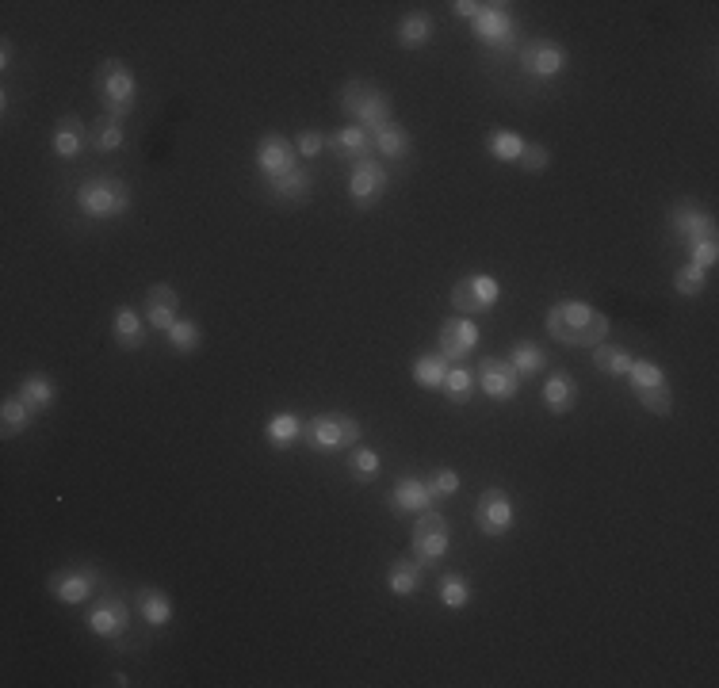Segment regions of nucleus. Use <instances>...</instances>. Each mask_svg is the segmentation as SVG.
I'll return each instance as SVG.
<instances>
[{"label": "nucleus", "mask_w": 719, "mask_h": 688, "mask_svg": "<svg viewBox=\"0 0 719 688\" xmlns=\"http://www.w3.org/2000/svg\"><path fill=\"white\" fill-rule=\"evenodd\" d=\"M609 314H601L597 306L578 299H563L547 310V333L567 348H593L609 337Z\"/></svg>", "instance_id": "f257e3e1"}, {"label": "nucleus", "mask_w": 719, "mask_h": 688, "mask_svg": "<svg viewBox=\"0 0 719 688\" xmlns=\"http://www.w3.org/2000/svg\"><path fill=\"white\" fill-rule=\"evenodd\" d=\"M73 203L92 222H108V218H123L131 211V188L119 176H88L85 184H77Z\"/></svg>", "instance_id": "f03ea898"}, {"label": "nucleus", "mask_w": 719, "mask_h": 688, "mask_svg": "<svg viewBox=\"0 0 719 688\" xmlns=\"http://www.w3.org/2000/svg\"><path fill=\"white\" fill-rule=\"evenodd\" d=\"M341 111L352 119V127L379 130L391 123L394 100H391V92H383V88L371 85V81H349V85L341 88Z\"/></svg>", "instance_id": "7ed1b4c3"}, {"label": "nucleus", "mask_w": 719, "mask_h": 688, "mask_svg": "<svg viewBox=\"0 0 719 688\" xmlns=\"http://www.w3.org/2000/svg\"><path fill=\"white\" fill-rule=\"evenodd\" d=\"M360 436H364V425L349 413H318V417L303 421V444L318 455L356 448Z\"/></svg>", "instance_id": "20e7f679"}, {"label": "nucleus", "mask_w": 719, "mask_h": 688, "mask_svg": "<svg viewBox=\"0 0 719 688\" xmlns=\"http://www.w3.org/2000/svg\"><path fill=\"white\" fill-rule=\"evenodd\" d=\"M96 96L104 104V115H115V119H127L134 111V100H138V81H134V69L119 58H104L100 69H96Z\"/></svg>", "instance_id": "39448f33"}, {"label": "nucleus", "mask_w": 719, "mask_h": 688, "mask_svg": "<svg viewBox=\"0 0 719 688\" xmlns=\"http://www.w3.org/2000/svg\"><path fill=\"white\" fill-rule=\"evenodd\" d=\"M628 387L639 398V406L654 413V417H670L674 413V390H670V379L666 371L654 364V360H632L628 367Z\"/></svg>", "instance_id": "423d86ee"}, {"label": "nucleus", "mask_w": 719, "mask_h": 688, "mask_svg": "<svg viewBox=\"0 0 719 688\" xmlns=\"http://www.w3.org/2000/svg\"><path fill=\"white\" fill-rule=\"evenodd\" d=\"M471 31H475V39H479L490 54H513L517 50V35H521V27L513 20V12H509V4H482V12L471 20Z\"/></svg>", "instance_id": "0eeeda50"}, {"label": "nucleus", "mask_w": 719, "mask_h": 688, "mask_svg": "<svg viewBox=\"0 0 719 688\" xmlns=\"http://www.w3.org/2000/svg\"><path fill=\"white\" fill-rule=\"evenodd\" d=\"M448 547H452V528H448V520L429 509V513L417 516L414 532H410V551H414V559L421 566H436V562L448 555Z\"/></svg>", "instance_id": "6e6552de"}, {"label": "nucleus", "mask_w": 719, "mask_h": 688, "mask_svg": "<svg viewBox=\"0 0 719 688\" xmlns=\"http://www.w3.org/2000/svg\"><path fill=\"white\" fill-rule=\"evenodd\" d=\"M502 299V283L486 272H475V276H463L459 283H452V310L471 318V314H486L490 306H498Z\"/></svg>", "instance_id": "1a4fd4ad"}, {"label": "nucleus", "mask_w": 719, "mask_h": 688, "mask_svg": "<svg viewBox=\"0 0 719 688\" xmlns=\"http://www.w3.org/2000/svg\"><path fill=\"white\" fill-rule=\"evenodd\" d=\"M391 188V172L383 161H360L349 172V199L356 211H371Z\"/></svg>", "instance_id": "9d476101"}, {"label": "nucleus", "mask_w": 719, "mask_h": 688, "mask_svg": "<svg viewBox=\"0 0 719 688\" xmlns=\"http://www.w3.org/2000/svg\"><path fill=\"white\" fill-rule=\"evenodd\" d=\"M517 520V509H513V497L505 494L502 486H490L486 494L479 497L475 505V528H479L486 539H502Z\"/></svg>", "instance_id": "9b49d317"}, {"label": "nucleus", "mask_w": 719, "mask_h": 688, "mask_svg": "<svg viewBox=\"0 0 719 688\" xmlns=\"http://www.w3.org/2000/svg\"><path fill=\"white\" fill-rule=\"evenodd\" d=\"M475 387H482V394L494 402H513L521 394V375L502 356H482V364L475 367Z\"/></svg>", "instance_id": "f8f14e48"}, {"label": "nucleus", "mask_w": 719, "mask_h": 688, "mask_svg": "<svg viewBox=\"0 0 719 688\" xmlns=\"http://www.w3.org/2000/svg\"><path fill=\"white\" fill-rule=\"evenodd\" d=\"M517 62L532 81H555L567 69V50L559 43H551V39H532V43L521 46Z\"/></svg>", "instance_id": "ddd939ff"}, {"label": "nucleus", "mask_w": 719, "mask_h": 688, "mask_svg": "<svg viewBox=\"0 0 719 688\" xmlns=\"http://www.w3.org/2000/svg\"><path fill=\"white\" fill-rule=\"evenodd\" d=\"M88 631L96 635V639H123L127 635V627H131V608L123 597H115V593H104L100 601L88 608Z\"/></svg>", "instance_id": "4468645a"}, {"label": "nucleus", "mask_w": 719, "mask_h": 688, "mask_svg": "<svg viewBox=\"0 0 719 688\" xmlns=\"http://www.w3.org/2000/svg\"><path fill=\"white\" fill-rule=\"evenodd\" d=\"M295 169H299L295 142L284 138V134H264L261 142H257V172L264 176V184H272V180H280V176Z\"/></svg>", "instance_id": "2eb2a0df"}, {"label": "nucleus", "mask_w": 719, "mask_h": 688, "mask_svg": "<svg viewBox=\"0 0 719 688\" xmlns=\"http://www.w3.org/2000/svg\"><path fill=\"white\" fill-rule=\"evenodd\" d=\"M482 341V329L475 318H448V322L440 325V333H436V352L448 360V364H459V360H467Z\"/></svg>", "instance_id": "dca6fc26"}, {"label": "nucleus", "mask_w": 719, "mask_h": 688, "mask_svg": "<svg viewBox=\"0 0 719 688\" xmlns=\"http://www.w3.org/2000/svg\"><path fill=\"white\" fill-rule=\"evenodd\" d=\"M100 585V574L92 566H66V570H54L46 589L54 593V601L62 604H85Z\"/></svg>", "instance_id": "f3484780"}, {"label": "nucleus", "mask_w": 719, "mask_h": 688, "mask_svg": "<svg viewBox=\"0 0 719 688\" xmlns=\"http://www.w3.org/2000/svg\"><path fill=\"white\" fill-rule=\"evenodd\" d=\"M670 230L681 237V245L685 249H693L700 241H719L716 237V218L708 215V211H700L697 203H677L674 211H670Z\"/></svg>", "instance_id": "a211bd4d"}, {"label": "nucleus", "mask_w": 719, "mask_h": 688, "mask_svg": "<svg viewBox=\"0 0 719 688\" xmlns=\"http://www.w3.org/2000/svg\"><path fill=\"white\" fill-rule=\"evenodd\" d=\"M387 505H391V513H398V516H421V513H429V509H433L436 497H433V490H429V482H425V478H417V474H402V478L394 482Z\"/></svg>", "instance_id": "6ab92c4d"}, {"label": "nucleus", "mask_w": 719, "mask_h": 688, "mask_svg": "<svg viewBox=\"0 0 719 688\" xmlns=\"http://www.w3.org/2000/svg\"><path fill=\"white\" fill-rule=\"evenodd\" d=\"M326 150L337 157V161H349V165H360V161H371V153H375V146H371V130L364 127H341L333 130L326 138Z\"/></svg>", "instance_id": "aec40b11"}, {"label": "nucleus", "mask_w": 719, "mask_h": 688, "mask_svg": "<svg viewBox=\"0 0 719 688\" xmlns=\"http://www.w3.org/2000/svg\"><path fill=\"white\" fill-rule=\"evenodd\" d=\"M176 314H180V295H176L173 283H153L146 291V322L157 329V333H169L176 325Z\"/></svg>", "instance_id": "412c9836"}, {"label": "nucleus", "mask_w": 719, "mask_h": 688, "mask_svg": "<svg viewBox=\"0 0 719 688\" xmlns=\"http://www.w3.org/2000/svg\"><path fill=\"white\" fill-rule=\"evenodd\" d=\"M85 146H88V127L77 115H62L58 127H54V138H50V150L58 153L62 161H73V157L85 153Z\"/></svg>", "instance_id": "4be33fe9"}, {"label": "nucleus", "mask_w": 719, "mask_h": 688, "mask_svg": "<svg viewBox=\"0 0 719 688\" xmlns=\"http://www.w3.org/2000/svg\"><path fill=\"white\" fill-rule=\"evenodd\" d=\"M134 604H138V616L150 627H165L173 620V597L165 589H157V585H142L134 593Z\"/></svg>", "instance_id": "5701e85b"}, {"label": "nucleus", "mask_w": 719, "mask_h": 688, "mask_svg": "<svg viewBox=\"0 0 719 688\" xmlns=\"http://www.w3.org/2000/svg\"><path fill=\"white\" fill-rule=\"evenodd\" d=\"M20 402L31 413H46V409L54 406V398H58V387H54V379L43 375V371H31V375H23L20 379Z\"/></svg>", "instance_id": "b1692460"}, {"label": "nucleus", "mask_w": 719, "mask_h": 688, "mask_svg": "<svg viewBox=\"0 0 719 688\" xmlns=\"http://www.w3.org/2000/svg\"><path fill=\"white\" fill-rule=\"evenodd\" d=\"M111 337L123 352H134L146 341V322L138 318L134 306H115V318H111Z\"/></svg>", "instance_id": "393cba45"}, {"label": "nucleus", "mask_w": 719, "mask_h": 688, "mask_svg": "<svg viewBox=\"0 0 719 688\" xmlns=\"http://www.w3.org/2000/svg\"><path fill=\"white\" fill-rule=\"evenodd\" d=\"M544 406L555 413V417H563L570 409L578 406V383H574V375L567 371H555V375H547L544 379Z\"/></svg>", "instance_id": "a878e982"}, {"label": "nucleus", "mask_w": 719, "mask_h": 688, "mask_svg": "<svg viewBox=\"0 0 719 688\" xmlns=\"http://www.w3.org/2000/svg\"><path fill=\"white\" fill-rule=\"evenodd\" d=\"M371 146H375L379 157H387V161H402V157H410V150H414V138H410V130L398 127L391 119L387 127L371 130Z\"/></svg>", "instance_id": "bb28decb"}, {"label": "nucleus", "mask_w": 719, "mask_h": 688, "mask_svg": "<svg viewBox=\"0 0 719 688\" xmlns=\"http://www.w3.org/2000/svg\"><path fill=\"white\" fill-rule=\"evenodd\" d=\"M264 440H268V448H276V452H287L291 444H299L303 440V421L295 417V413H272L268 421H264Z\"/></svg>", "instance_id": "cd10ccee"}, {"label": "nucleus", "mask_w": 719, "mask_h": 688, "mask_svg": "<svg viewBox=\"0 0 719 688\" xmlns=\"http://www.w3.org/2000/svg\"><path fill=\"white\" fill-rule=\"evenodd\" d=\"M433 39V16L429 12H406L402 20H398V46L402 50H421V46H429Z\"/></svg>", "instance_id": "c85d7f7f"}, {"label": "nucleus", "mask_w": 719, "mask_h": 688, "mask_svg": "<svg viewBox=\"0 0 719 688\" xmlns=\"http://www.w3.org/2000/svg\"><path fill=\"white\" fill-rule=\"evenodd\" d=\"M421 562L410 555V559H394L387 566V589H391L394 597H414L417 589H421Z\"/></svg>", "instance_id": "c756f323"}, {"label": "nucleus", "mask_w": 719, "mask_h": 688, "mask_svg": "<svg viewBox=\"0 0 719 688\" xmlns=\"http://www.w3.org/2000/svg\"><path fill=\"white\" fill-rule=\"evenodd\" d=\"M123 142H127L123 119H115V115H100V119L88 127V150L115 153V150H123Z\"/></svg>", "instance_id": "7c9ffc66"}, {"label": "nucleus", "mask_w": 719, "mask_h": 688, "mask_svg": "<svg viewBox=\"0 0 719 688\" xmlns=\"http://www.w3.org/2000/svg\"><path fill=\"white\" fill-rule=\"evenodd\" d=\"M448 371H452V364H448L440 352H421L414 364H410L414 383H417V387H425V390H440V387H444Z\"/></svg>", "instance_id": "2f4dec72"}, {"label": "nucleus", "mask_w": 719, "mask_h": 688, "mask_svg": "<svg viewBox=\"0 0 719 688\" xmlns=\"http://www.w3.org/2000/svg\"><path fill=\"white\" fill-rule=\"evenodd\" d=\"M632 352L628 348H620V344H593V367L601 371V375H609V379H624L628 375V367H632Z\"/></svg>", "instance_id": "473e14b6"}, {"label": "nucleus", "mask_w": 719, "mask_h": 688, "mask_svg": "<svg viewBox=\"0 0 719 688\" xmlns=\"http://www.w3.org/2000/svg\"><path fill=\"white\" fill-rule=\"evenodd\" d=\"M268 188H272L276 199H284V203H303V199H310V192H314V176H310V169L299 165L295 172H287V176H280V180H272Z\"/></svg>", "instance_id": "72a5a7b5"}, {"label": "nucleus", "mask_w": 719, "mask_h": 688, "mask_svg": "<svg viewBox=\"0 0 719 688\" xmlns=\"http://www.w3.org/2000/svg\"><path fill=\"white\" fill-rule=\"evenodd\" d=\"M509 364H513V371L521 375V383H524V379H536L547 367V352L536 341H517L513 352H509Z\"/></svg>", "instance_id": "f704fd0d"}, {"label": "nucleus", "mask_w": 719, "mask_h": 688, "mask_svg": "<svg viewBox=\"0 0 719 688\" xmlns=\"http://www.w3.org/2000/svg\"><path fill=\"white\" fill-rule=\"evenodd\" d=\"M349 478L352 482H360V486H368V482H375L379 478V471H383V459H379V452L375 448H364V444H356V448H349Z\"/></svg>", "instance_id": "c9c22d12"}, {"label": "nucleus", "mask_w": 719, "mask_h": 688, "mask_svg": "<svg viewBox=\"0 0 719 688\" xmlns=\"http://www.w3.org/2000/svg\"><path fill=\"white\" fill-rule=\"evenodd\" d=\"M31 421H35V413L23 406L20 394H12V398H4L0 402V432L12 440V436H23V432L31 429Z\"/></svg>", "instance_id": "e433bc0d"}, {"label": "nucleus", "mask_w": 719, "mask_h": 688, "mask_svg": "<svg viewBox=\"0 0 719 688\" xmlns=\"http://www.w3.org/2000/svg\"><path fill=\"white\" fill-rule=\"evenodd\" d=\"M165 337H169V348H173L176 356H192L199 344H203V329H199V322H192V318H176V325Z\"/></svg>", "instance_id": "4c0bfd02"}, {"label": "nucleus", "mask_w": 719, "mask_h": 688, "mask_svg": "<svg viewBox=\"0 0 719 688\" xmlns=\"http://www.w3.org/2000/svg\"><path fill=\"white\" fill-rule=\"evenodd\" d=\"M436 597H440L444 608L459 612V608H467V604H471V581L463 578V574H444V578H440V589H436Z\"/></svg>", "instance_id": "58836bf2"}, {"label": "nucleus", "mask_w": 719, "mask_h": 688, "mask_svg": "<svg viewBox=\"0 0 719 688\" xmlns=\"http://www.w3.org/2000/svg\"><path fill=\"white\" fill-rule=\"evenodd\" d=\"M486 146H490V153H494V161H502V165H513V161H521L524 138L517 134V130H494Z\"/></svg>", "instance_id": "ea45409f"}, {"label": "nucleus", "mask_w": 719, "mask_h": 688, "mask_svg": "<svg viewBox=\"0 0 719 688\" xmlns=\"http://www.w3.org/2000/svg\"><path fill=\"white\" fill-rule=\"evenodd\" d=\"M674 287L681 299H697L700 291L708 287V268H700V264H693V260L681 264V268L674 272Z\"/></svg>", "instance_id": "a19ab883"}, {"label": "nucleus", "mask_w": 719, "mask_h": 688, "mask_svg": "<svg viewBox=\"0 0 719 688\" xmlns=\"http://www.w3.org/2000/svg\"><path fill=\"white\" fill-rule=\"evenodd\" d=\"M444 394H448V402H456V406H463V402H471V394H475V371H467V367H452L448 371V379H444Z\"/></svg>", "instance_id": "79ce46f5"}, {"label": "nucleus", "mask_w": 719, "mask_h": 688, "mask_svg": "<svg viewBox=\"0 0 719 688\" xmlns=\"http://www.w3.org/2000/svg\"><path fill=\"white\" fill-rule=\"evenodd\" d=\"M425 482H429V490H433L436 501H444V497H456L459 486H463V478H459L452 467H436V471L429 474Z\"/></svg>", "instance_id": "37998d69"}, {"label": "nucleus", "mask_w": 719, "mask_h": 688, "mask_svg": "<svg viewBox=\"0 0 719 688\" xmlns=\"http://www.w3.org/2000/svg\"><path fill=\"white\" fill-rule=\"evenodd\" d=\"M517 165H521L524 172H544L547 165H551V150H547L544 142H524Z\"/></svg>", "instance_id": "c03bdc74"}, {"label": "nucleus", "mask_w": 719, "mask_h": 688, "mask_svg": "<svg viewBox=\"0 0 719 688\" xmlns=\"http://www.w3.org/2000/svg\"><path fill=\"white\" fill-rule=\"evenodd\" d=\"M299 157H318L326 150V134L322 130H299V142H295Z\"/></svg>", "instance_id": "a18cd8bd"}, {"label": "nucleus", "mask_w": 719, "mask_h": 688, "mask_svg": "<svg viewBox=\"0 0 719 688\" xmlns=\"http://www.w3.org/2000/svg\"><path fill=\"white\" fill-rule=\"evenodd\" d=\"M452 12H456L459 20H475V16L482 12V4L479 0H456V4H452Z\"/></svg>", "instance_id": "49530a36"}, {"label": "nucleus", "mask_w": 719, "mask_h": 688, "mask_svg": "<svg viewBox=\"0 0 719 688\" xmlns=\"http://www.w3.org/2000/svg\"><path fill=\"white\" fill-rule=\"evenodd\" d=\"M0 65H4V69H8V65H12V43H8V39H4V43H0Z\"/></svg>", "instance_id": "de8ad7c7"}]
</instances>
